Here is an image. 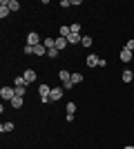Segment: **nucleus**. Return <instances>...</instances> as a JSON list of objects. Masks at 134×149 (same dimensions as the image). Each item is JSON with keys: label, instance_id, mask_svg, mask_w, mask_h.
Instances as JSON below:
<instances>
[{"label": "nucleus", "instance_id": "10", "mask_svg": "<svg viewBox=\"0 0 134 149\" xmlns=\"http://www.w3.org/2000/svg\"><path fill=\"white\" fill-rule=\"evenodd\" d=\"M22 105H25V98H20V96H16V98L9 102V107H11V109H22Z\"/></svg>", "mask_w": 134, "mask_h": 149}, {"label": "nucleus", "instance_id": "17", "mask_svg": "<svg viewBox=\"0 0 134 149\" xmlns=\"http://www.w3.org/2000/svg\"><path fill=\"white\" fill-rule=\"evenodd\" d=\"M13 127H16L13 123H2L0 125V131H2V134H9V131H13Z\"/></svg>", "mask_w": 134, "mask_h": 149}, {"label": "nucleus", "instance_id": "11", "mask_svg": "<svg viewBox=\"0 0 134 149\" xmlns=\"http://www.w3.org/2000/svg\"><path fill=\"white\" fill-rule=\"evenodd\" d=\"M121 80H123V82H128V85H130V82L134 80V71H132V69H125V71L121 74Z\"/></svg>", "mask_w": 134, "mask_h": 149}, {"label": "nucleus", "instance_id": "12", "mask_svg": "<svg viewBox=\"0 0 134 149\" xmlns=\"http://www.w3.org/2000/svg\"><path fill=\"white\" fill-rule=\"evenodd\" d=\"M58 80H60V82H67V80H72V74L67 71V69H58Z\"/></svg>", "mask_w": 134, "mask_h": 149}, {"label": "nucleus", "instance_id": "22", "mask_svg": "<svg viewBox=\"0 0 134 149\" xmlns=\"http://www.w3.org/2000/svg\"><path fill=\"white\" fill-rule=\"evenodd\" d=\"M13 89H16V96H20V98L27 96V87H13Z\"/></svg>", "mask_w": 134, "mask_h": 149}, {"label": "nucleus", "instance_id": "14", "mask_svg": "<svg viewBox=\"0 0 134 149\" xmlns=\"http://www.w3.org/2000/svg\"><path fill=\"white\" fill-rule=\"evenodd\" d=\"M67 45H69V42H67V38H60V36L56 38V49L58 51H65V49H67Z\"/></svg>", "mask_w": 134, "mask_h": 149}, {"label": "nucleus", "instance_id": "13", "mask_svg": "<svg viewBox=\"0 0 134 149\" xmlns=\"http://www.w3.org/2000/svg\"><path fill=\"white\" fill-rule=\"evenodd\" d=\"M34 56H38L40 60L47 56V49H45V45H38V47H34Z\"/></svg>", "mask_w": 134, "mask_h": 149}, {"label": "nucleus", "instance_id": "8", "mask_svg": "<svg viewBox=\"0 0 134 149\" xmlns=\"http://www.w3.org/2000/svg\"><path fill=\"white\" fill-rule=\"evenodd\" d=\"M9 13H11V9H9V0H2V2H0V18L5 20Z\"/></svg>", "mask_w": 134, "mask_h": 149}, {"label": "nucleus", "instance_id": "27", "mask_svg": "<svg viewBox=\"0 0 134 149\" xmlns=\"http://www.w3.org/2000/svg\"><path fill=\"white\" fill-rule=\"evenodd\" d=\"M60 87H63L65 91H67V89H72V87H74V82H72V80H67V82H60Z\"/></svg>", "mask_w": 134, "mask_h": 149}, {"label": "nucleus", "instance_id": "2", "mask_svg": "<svg viewBox=\"0 0 134 149\" xmlns=\"http://www.w3.org/2000/svg\"><path fill=\"white\" fill-rule=\"evenodd\" d=\"M25 45H29V47H38V45H43L40 42V33L38 31H29L25 36Z\"/></svg>", "mask_w": 134, "mask_h": 149}, {"label": "nucleus", "instance_id": "28", "mask_svg": "<svg viewBox=\"0 0 134 149\" xmlns=\"http://www.w3.org/2000/svg\"><path fill=\"white\" fill-rule=\"evenodd\" d=\"M60 7H63V9H69V7H72V0H60Z\"/></svg>", "mask_w": 134, "mask_h": 149}, {"label": "nucleus", "instance_id": "5", "mask_svg": "<svg viewBox=\"0 0 134 149\" xmlns=\"http://www.w3.org/2000/svg\"><path fill=\"white\" fill-rule=\"evenodd\" d=\"M22 78H25L27 85H32V82H36L38 74H36V69H25V71H22Z\"/></svg>", "mask_w": 134, "mask_h": 149}, {"label": "nucleus", "instance_id": "23", "mask_svg": "<svg viewBox=\"0 0 134 149\" xmlns=\"http://www.w3.org/2000/svg\"><path fill=\"white\" fill-rule=\"evenodd\" d=\"M65 109H67V113H72V116H74V113H76V102H67V107H65Z\"/></svg>", "mask_w": 134, "mask_h": 149}, {"label": "nucleus", "instance_id": "1", "mask_svg": "<svg viewBox=\"0 0 134 149\" xmlns=\"http://www.w3.org/2000/svg\"><path fill=\"white\" fill-rule=\"evenodd\" d=\"M49 93H51V87L47 85V82H40V87H38V98L43 105H47L49 102Z\"/></svg>", "mask_w": 134, "mask_h": 149}, {"label": "nucleus", "instance_id": "9", "mask_svg": "<svg viewBox=\"0 0 134 149\" xmlns=\"http://www.w3.org/2000/svg\"><path fill=\"white\" fill-rule=\"evenodd\" d=\"M69 33H72L69 25H58V36H60V38H69Z\"/></svg>", "mask_w": 134, "mask_h": 149}, {"label": "nucleus", "instance_id": "19", "mask_svg": "<svg viewBox=\"0 0 134 149\" xmlns=\"http://www.w3.org/2000/svg\"><path fill=\"white\" fill-rule=\"evenodd\" d=\"M13 87H27V82L22 76H18V78H13Z\"/></svg>", "mask_w": 134, "mask_h": 149}, {"label": "nucleus", "instance_id": "15", "mask_svg": "<svg viewBox=\"0 0 134 149\" xmlns=\"http://www.w3.org/2000/svg\"><path fill=\"white\" fill-rule=\"evenodd\" d=\"M81 40H83L81 33H69V38H67V42H69V45H81Z\"/></svg>", "mask_w": 134, "mask_h": 149}, {"label": "nucleus", "instance_id": "6", "mask_svg": "<svg viewBox=\"0 0 134 149\" xmlns=\"http://www.w3.org/2000/svg\"><path fill=\"white\" fill-rule=\"evenodd\" d=\"M119 60L121 62H132L134 60V51H128L125 47H123V49L119 51Z\"/></svg>", "mask_w": 134, "mask_h": 149}, {"label": "nucleus", "instance_id": "20", "mask_svg": "<svg viewBox=\"0 0 134 149\" xmlns=\"http://www.w3.org/2000/svg\"><path fill=\"white\" fill-rule=\"evenodd\" d=\"M9 9H11V11H20L22 7H20V2H18V0H9Z\"/></svg>", "mask_w": 134, "mask_h": 149}, {"label": "nucleus", "instance_id": "3", "mask_svg": "<svg viewBox=\"0 0 134 149\" xmlns=\"http://www.w3.org/2000/svg\"><path fill=\"white\" fill-rule=\"evenodd\" d=\"M0 98H2V100H7V102H11V100L16 98V89H13V87H9V85H5V87L0 89Z\"/></svg>", "mask_w": 134, "mask_h": 149}, {"label": "nucleus", "instance_id": "21", "mask_svg": "<svg viewBox=\"0 0 134 149\" xmlns=\"http://www.w3.org/2000/svg\"><path fill=\"white\" fill-rule=\"evenodd\" d=\"M58 54H60L58 49H49V51H47V58H49V60H56V58H58Z\"/></svg>", "mask_w": 134, "mask_h": 149}, {"label": "nucleus", "instance_id": "18", "mask_svg": "<svg viewBox=\"0 0 134 149\" xmlns=\"http://www.w3.org/2000/svg\"><path fill=\"white\" fill-rule=\"evenodd\" d=\"M94 45V38L92 36H83V40H81V47H92Z\"/></svg>", "mask_w": 134, "mask_h": 149}, {"label": "nucleus", "instance_id": "24", "mask_svg": "<svg viewBox=\"0 0 134 149\" xmlns=\"http://www.w3.org/2000/svg\"><path fill=\"white\" fill-rule=\"evenodd\" d=\"M22 54H25V56H34V47L25 45V47H22Z\"/></svg>", "mask_w": 134, "mask_h": 149}, {"label": "nucleus", "instance_id": "16", "mask_svg": "<svg viewBox=\"0 0 134 149\" xmlns=\"http://www.w3.org/2000/svg\"><path fill=\"white\" fill-rule=\"evenodd\" d=\"M83 80H85L83 74H78V71H74V74H72V82H74V87H76V85H81Z\"/></svg>", "mask_w": 134, "mask_h": 149}, {"label": "nucleus", "instance_id": "7", "mask_svg": "<svg viewBox=\"0 0 134 149\" xmlns=\"http://www.w3.org/2000/svg\"><path fill=\"white\" fill-rule=\"evenodd\" d=\"M98 62H101V56H96V54H92V56H87V58H85V65H87L89 69L98 67Z\"/></svg>", "mask_w": 134, "mask_h": 149}, {"label": "nucleus", "instance_id": "29", "mask_svg": "<svg viewBox=\"0 0 134 149\" xmlns=\"http://www.w3.org/2000/svg\"><path fill=\"white\" fill-rule=\"evenodd\" d=\"M123 149H134V147H123Z\"/></svg>", "mask_w": 134, "mask_h": 149}, {"label": "nucleus", "instance_id": "4", "mask_svg": "<svg viewBox=\"0 0 134 149\" xmlns=\"http://www.w3.org/2000/svg\"><path fill=\"white\" fill-rule=\"evenodd\" d=\"M63 96H65V89L63 87H51L49 102H58V100H63Z\"/></svg>", "mask_w": 134, "mask_h": 149}, {"label": "nucleus", "instance_id": "26", "mask_svg": "<svg viewBox=\"0 0 134 149\" xmlns=\"http://www.w3.org/2000/svg\"><path fill=\"white\" fill-rule=\"evenodd\" d=\"M125 49H128V51H134V38H130L128 42H125Z\"/></svg>", "mask_w": 134, "mask_h": 149}, {"label": "nucleus", "instance_id": "25", "mask_svg": "<svg viewBox=\"0 0 134 149\" xmlns=\"http://www.w3.org/2000/svg\"><path fill=\"white\" fill-rule=\"evenodd\" d=\"M72 33H81V27H83V25H78V22H72Z\"/></svg>", "mask_w": 134, "mask_h": 149}]
</instances>
